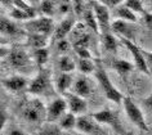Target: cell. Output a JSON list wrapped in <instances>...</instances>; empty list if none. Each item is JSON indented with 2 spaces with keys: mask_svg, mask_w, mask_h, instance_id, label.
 Segmentation results:
<instances>
[{
  "mask_svg": "<svg viewBox=\"0 0 152 135\" xmlns=\"http://www.w3.org/2000/svg\"><path fill=\"white\" fill-rule=\"evenodd\" d=\"M96 66H97V70H96V73L94 75H96V78L98 80V82H99V85L102 86V89H103L106 98L116 104H121L125 98L123 95V93L119 91V89L111 82L107 72H106V70L103 68V66H102V63L99 61H97Z\"/></svg>",
  "mask_w": 152,
  "mask_h": 135,
  "instance_id": "1",
  "label": "cell"
},
{
  "mask_svg": "<svg viewBox=\"0 0 152 135\" xmlns=\"http://www.w3.org/2000/svg\"><path fill=\"white\" fill-rule=\"evenodd\" d=\"M28 93L32 95L40 97H49L52 93H54L52 86V81H50V72L45 68H40L39 72L36 73V76L30 81L28 85Z\"/></svg>",
  "mask_w": 152,
  "mask_h": 135,
  "instance_id": "2",
  "label": "cell"
},
{
  "mask_svg": "<svg viewBox=\"0 0 152 135\" xmlns=\"http://www.w3.org/2000/svg\"><path fill=\"white\" fill-rule=\"evenodd\" d=\"M22 116L28 122H40L47 120V108L40 99L32 98L22 107Z\"/></svg>",
  "mask_w": 152,
  "mask_h": 135,
  "instance_id": "3",
  "label": "cell"
},
{
  "mask_svg": "<svg viewBox=\"0 0 152 135\" xmlns=\"http://www.w3.org/2000/svg\"><path fill=\"white\" fill-rule=\"evenodd\" d=\"M25 30L27 33H36V35L49 36L54 33V22L49 17H39L25 22Z\"/></svg>",
  "mask_w": 152,
  "mask_h": 135,
  "instance_id": "4",
  "label": "cell"
},
{
  "mask_svg": "<svg viewBox=\"0 0 152 135\" xmlns=\"http://www.w3.org/2000/svg\"><path fill=\"white\" fill-rule=\"evenodd\" d=\"M123 107H124L125 113L128 115L129 120H130L138 129H140L142 131H150V127L147 125V121L143 116V112L140 111V108L137 106L134 102H133L132 98L125 97L124 100H123Z\"/></svg>",
  "mask_w": 152,
  "mask_h": 135,
  "instance_id": "5",
  "label": "cell"
},
{
  "mask_svg": "<svg viewBox=\"0 0 152 135\" xmlns=\"http://www.w3.org/2000/svg\"><path fill=\"white\" fill-rule=\"evenodd\" d=\"M7 61L9 62L10 67L16 68L18 72H23L27 68L32 67V61L30 54L22 48H12L10 53L7 58Z\"/></svg>",
  "mask_w": 152,
  "mask_h": 135,
  "instance_id": "6",
  "label": "cell"
},
{
  "mask_svg": "<svg viewBox=\"0 0 152 135\" xmlns=\"http://www.w3.org/2000/svg\"><path fill=\"white\" fill-rule=\"evenodd\" d=\"M76 130L83 135H107L101 123H98L92 116L83 115L77 117V123H76Z\"/></svg>",
  "mask_w": 152,
  "mask_h": 135,
  "instance_id": "7",
  "label": "cell"
},
{
  "mask_svg": "<svg viewBox=\"0 0 152 135\" xmlns=\"http://www.w3.org/2000/svg\"><path fill=\"white\" fill-rule=\"evenodd\" d=\"M121 43H123L126 49L130 52L133 59H134V66L138 68L140 72H143L144 75H150V70H148V66H147V61L143 55V52H142V48H139L137 44H134L130 39H126V37H121Z\"/></svg>",
  "mask_w": 152,
  "mask_h": 135,
  "instance_id": "8",
  "label": "cell"
},
{
  "mask_svg": "<svg viewBox=\"0 0 152 135\" xmlns=\"http://www.w3.org/2000/svg\"><path fill=\"white\" fill-rule=\"evenodd\" d=\"M90 116H92L98 123H106V125L111 126L112 129H115L119 134H121V135L125 134L119 117H117V115L111 110V108H103V110L98 111L96 113H92Z\"/></svg>",
  "mask_w": 152,
  "mask_h": 135,
  "instance_id": "9",
  "label": "cell"
},
{
  "mask_svg": "<svg viewBox=\"0 0 152 135\" xmlns=\"http://www.w3.org/2000/svg\"><path fill=\"white\" fill-rule=\"evenodd\" d=\"M67 112H68V106H67L66 99L56 98L47 107V120L45 121L49 123H52L54 121H59Z\"/></svg>",
  "mask_w": 152,
  "mask_h": 135,
  "instance_id": "10",
  "label": "cell"
},
{
  "mask_svg": "<svg viewBox=\"0 0 152 135\" xmlns=\"http://www.w3.org/2000/svg\"><path fill=\"white\" fill-rule=\"evenodd\" d=\"M92 8L96 14V18L98 21L99 30L104 33H110L108 30H111V22H110V9L106 5H103L101 1H92Z\"/></svg>",
  "mask_w": 152,
  "mask_h": 135,
  "instance_id": "11",
  "label": "cell"
},
{
  "mask_svg": "<svg viewBox=\"0 0 152 135\" xmlns=\"http://www.w3.org/2000/svg\"><path fill=\"white\" fill-rule=\"evenodd\" d=\"M63 98L66 99L67 106H68V112L74 113L75 116L80 117L85 113V111L88 110V104H86L85 98H81V97L74 94V93L68 91L63 95Z\"/></svg>",
  "mask_w": 152,
  "mask_h": 135,
  "instance_id": "12",
  "label": "cell"
},
{
  "mask_svg": "<svg viewBox=\"0 0 152 135\" xmlns=\"http://www.w3.org/2000/svg\"><path fill=\"white\" fill-rule=\"evenodd\" d=\"M1 85L4 86L7 90H9V91L18 93V91H21V90H23L25 88H28L30 81L27 77L21 76V75H16V76L3 78Z\"/></svg>",
  "mask_w": 152,
  "mask_h": 135,
  "instance_id": "13",
  "label": "cell"
},
{
  "mask_svg": "<svg viewBox=\"0 0 152 135\" xmlns=\"http://www.w3.org/2000/svg\"><path fill=\"white\" fill-rule=\"evenodd\" d=\"M75 26V20L71 17L68 18H64V20L61 21V23L57 26L56 30H54V33H53V39H54L57 43L61 40H64V37H66L68 33L72 31V28H74Z\"/></svg>",
  "mask_w": 152,
  "mask_h": 135,
  "instance_id": "14",
  "label": "cell"
},
{
  "mask_svg": "<svg viewBox=\"0 0 152 135\" xmlns=\"http://www.w3.org/2000/svg\"><path fill=\"white\" fill-rule=\"evenodd\" d=\"M74 86V78L71 73H61L56 80V90L61 95H64Z\"/></svg>",
  "mask_w": 152,
  "mask_h": 135,
  "instance_id": "15",
  "label": "cell"
},
{
  "mask_svg": "<svg viewBox=\"0 0 152 135\" xmlns=\"http://www.w3.org/2000/svg\"><path fill=\"white\" fill-rule=\"evenodd\" d=\"M27 45L31 46L32 49L39 50V49H45L48 48L49 43V36H44V35H36V33H27Z\"/></svg>",
  "mask_w": 152,
  "mask_h": 135,
  "instance_id": "16",
  "label": "cell"
},
{
  "mask_svg": "<svg viewBox=\"0 0 152 135\" xmlns=\"http://www.w3.org/2000/svg\"><path fill=\"white\" fill-rule=\"evenodd\" d=\"M90 90H92V88H90L89 81L86 80L85 77H77L76 81L74 82L71 93L81 97V98H86V97L90 94Z\"/></svg>",
  "mask_w": 152,
  "mask_h": 135,
  "instance_id": "17",
  "label": "cell"
},
{
  "mask_svg": "<svg viewBox=\"0 0 152 135\" xmlns=\"http://www.w3.org/2000/svg\"><path fill=\"white\" fill-rule=\"evenodd\" d=\"M0 31H1V35H5V36H17V35H21V33H25L18 28V26L16 23H13L7 17H1V20H0Z\"/></svg>",
  "mask_w": 152,
  "mask_h": 135,
  "instance_id": "18",
  "label": "cell"
},
{
  "mask_svg": "<svg viewBox=\"0 0 152 135\" xmlns=\"http://www.w3.org/2000/svg\"><path fill=\"white\" fill-rule=\"evenodd\" d=\"M115 14L117 16L119 20L124 21V22H128V23H135V22L138 21V16H137L132 9H129L124 3L115 9Z\"/></svg>",
  "mask_w": 152,
  "mask_h": 135,
  "instance_id": "19",
  "label": "cell"
},
{
  "mask_svg": "<svg viewBox=\"0 0 152 135\" xmlns=\"http://www.w3.org/2000/svg\"><path fill=\"white\" fill-rule=\"evenodd\" d=\"M111 67L116 71L119 75L121 76H126L129 72H132L133 68H134V65L125 59H120V58H115L113 61L111 62Z\"/></svg>",
  "mask_w": 152,
  "mask_h": 135,
  "instance_id": "20",
  "label": "cell"
},
{
  "mask_svg": "<svg viewBox=\"0 0 152 135\" xmlns=\"http://www.w3.org/2000/svg\"><path fill=\"white\" fill-rule=\"evenodd\" d=\"M77 123V116H75L71 112H67L62 118L59 120V127L61 130H72L74 127H76Z\"/></svg>",
  "mask_w": 152,
  "mask_h": 135,
  "instance_id": "21",
  "label": "cell"
},
{
  "mask_svg": "<svg viewBox=\"0 0 152 135\" xmlns=\"http://www.w3.org/2000/svg\"><path fill=\"white\" fill-rule=\"evenodd\" d=\"M84 16V21H85V25L88 26L89 28H92L96 33H99L101 30H99V26H98V21L96 18V14H94V10L93 8H89L85 10V13L83 14Z\"/></svg>",
  "mask_w": 152,
  "mask_h": 135,
  "instance_id": "22",
  "label": "cell"
},
{
  "mask_svg": "<svg viewBox=\"0 0 152 135\" xmlns=\"http://www.w3.org/2000/svg\"><path fill=\"white\" fill-rule=\"evenodd\" d=\"M77 70L80 71L83 75H92L96 73L97 66L92 59H79L77 61Z\"/></svg>",
  "mask_w": 152,
  "mask_h": 135,
  "instance_id": "23",
  "label": "cell"
},
{
  "mask_svg": "<svg viewBox=\"0 0 152 135\" xmlns=\"http://www.w3.org/2000/svg\"><path fill=\"white\" fill-rule=\"evenodd\" d=\"M58 68L62 73H71L75 70V62L67 55H62L58 59Z\"/></svg>",
  "mask_w": 152,
  "mask_h": 135,
  "instance_id": "24",
  "label": "cell"
},
{
  "mask_svg": "<svg viewBox=\"0 0 152 135\" xmlns=\"http://www.w3.org/2000/svg\"><path fill=\"white\" fill-rule=\"evenodd\" d=\"M34 61H35L36 66L40 68H43V66L45 63L48 62L49 59V50L48 48H45V49H39V50H34Z\"/></svg>",
  "mask_w": 152,
  "mask_h": 135,
  "instance_id": "25",
  "label": "cell"
},
{
  "mask_svg": "<svg viewBox=\"0 0 152 135\" xmlns=\"http://www.w3.org/2000/svg\"><path fill=\"white\" fill-rule=\"evenodd\" d=\"M102 43H103V46L106 50L111 52V53L116 52L117 43H116L115 36H113L112 33H104V35L102 36Z\"/></svg>",
  "mask_w": 152,
  "mask_h": 135,
  "instance_id": "26",
  "label": "cell"
},
{
  "mask_svg": "<svg viewBox=\"0 0 152 135\" xmlns=\"http://www.w3.org/2000/svg\"><path fill=\"white\" fill-rule=\"evenodd\" d=\"M54 9H56V4L50 0H45V1L40 3V12L44 17L52 18V16L54 14Z\"/></svg>",
  "mask_w": 152,
  "mask_h": 135,
  "instance_id": "27",
  "label": "cell"
},
{
  "mask_svg": "<svg viewBox=\"0 0 152 135\" xmlns=\"http://www.w3.org/2000/svg\"><path fill=\"white\" fill-rule=\"evenodd\" d=\"M124 4L128 7L129 9H132L135 14H144V7H143V1L140 0H128L124 1Z\"/></svg>",
  "mask_w": 152,
  "mask_h": 135,
  "instance_id": "28",
  "label": "cell"
},
{
  "mask_svg": "<svg viewBox=\"0 0 152 135\" xmlns=\"http://www.w3.org/2000/svg\"><path fill=\"white\" fill-rule=\"evenodd\" d=\"M9 16H10V18L18 20V21H26L27 22V21L31 20V17H30L25 10H22L21 8H17V7H13V9L9 12Z\"/></svg>",
  "mask_w": 152,
  "mask_h": 135,
  "instance_id": "29",
  "label": "cell"
},
{
  "mask_svg": "<svg viewBox=\"0 0 152 135\" xmlns=\"http://www.w3.org/2000/svg\"><path fill=\"white\" fill-rule=\"evenodd\" d=\"M13 5L17 7V8H21L22 10H25V12L31 17V20L35 18V9H34V7L30 5L27 1H23V0H16V1H13Z\"/></svg>",
  "mask_w": 152,
  "mask_h": 135,
  "instance_id": "30",
  "label": "cell"
},
{
  "mask_svg": "<svg viewBox=\"0 0 152 135\" xmlns=\"http://www.w3.org/2000/svg\"><path fill=\"white\" fill-rule=\"evenodd\" d=\"M111 30L116 33H120V35H124L128 31V22H124L121 20H116L115 22L111 23Z\"/></svg>",
  "mask_w": 152,
  "mask_h": 135,
  "instance_id": "31",
  "label": "cell"
},
{
  "mask_svg": "<svg viewBox=\"0 0 152 135\" xmlns=\"http://www.w3.org/2000/svg\"><path fill=\"white\" fill-rule=\"evenodd\" d=\"M41 135H62V133H61V127L59 126L49 123V125H47L43 129Z\"/></svg>",
  "mask_w": 152,
  "mask_h": 135,
  "instance_id": "32",
  "label": "cell"
},
{
  "mask_svg": "<svg viewBox=\"0 0 152 135\" xmlns=\"http://www.w3.org/2000/svg\"><path fill=\"white\" fill-rule=\"evenodd\" d=\"M79 59H92V53L88 48H74Z\"/></svg>",
  "mask_w": 152,
  "mask_h": 135,
  "instance_id": "33",
  "label": "cell"
},
{
  "mask_svg": "<svg viewBox=\"0 0 152 135\" xmlns=\"http://www.w3.org/2000/svg\"><path fill=\"white\" fill-rule=\"evenodd\" d=\"M70 43L64 39V40H61V41H58L57 43V50H58V53L59 54H62V55H64V53H67L68 50H70Z\"/></svg>",
  "mask_w": 152,
  "mask_h": 135,
  "instance_id": "34",
  "label": "cell"
},
{
  "mask_svg": "<svg viewBox=\"0 0 152 135\" xmlns=\"http://www.w3.org/2000/svg\"><path fill=\"white\" fill-rule=\"evenodd\" d=\"M102 4L106 5L108 9H116L117 7H120L121 4H123V0H102Z\"/></svg>",
  "mask_w": 152,
  "mask_h": 135,
  "instance_id": "35",
  "label": "cell"
},
{
  "mask_svg": "<svg viewBox=\"0 0 152 135\" xmlns=\"http://www.w3.org/2000/svg\"><path fill=\"white\" fill-rule=\"evenodd\" d=\"M142 52L147 61V66H148V70H150V76L152 77V52H148L146 49H142Z\"/></svg>",
  "mask_w": 152,
  "mask_h": 135,
  "instance_id": "36",
  "label": "cell"
},
{
  "mask_svg": "<svg viewBox=\"0 0 152 135\" xmlns=\"http://www.w3.org/2000/svg\"><path fill=\"white\" fill-rule=\"evenodd\" d=\"M58 10H59L61 14H67L71 10L70 3H68V1H61L59 3V7H58Z\"/></svg>",
  "mask_w": 152,
  "mask_h": 135,
  "instance_id": "37",
  "label": "cell"
},
{
  "mask_svg": "<svg viewBox=\"0 0 152 135\" xmlns=\"http://www.w3.org/2000/svg\"><path fill=\"white\" fill-rule=\"evenodd\" d=\"M74 9L76 14H84L85 13V4L83 1H75L74 3Z\"/></svg>",
  "mask_w": 152,
  "mask_h": 135,
  "instance_id": "38",
  "label": "cell"
},
{
  "mask_svg": "<svg viewBox=\"0 0 152 135\" xmlns=\"http://www.w3.org/2000/svg\"><path fill=\"white\" fill-rule=\"evenodd\" d=\"M143 18H144V23L148 28L152 30V12H147L143 14Z\"/></svg>",
  "mask_w": 152,
  "mask_h": 135,
  "instance_id": "39",
  "label": "cell"
},
{
  "mask_svg": "<svg viewBox=\"0 0 152 135\" xmlns=\"http://www.w3.org/2000/svg\"><path fill=\"white\" fill-rule=\"evenodd\" d=\"M143 104L148 108V110L152 111V94H151L150 97H147L146 99H143Z\"/></svg>",
  "mask_w": 152,
  "mask_h": 135,
  "instance_id": "40",
  "label": "cell"
},
{
  "mask_svg": "<svg viewBox=\"0 0 152 135\" xmlns=\"http://www.w3.org/2000/svg\"><path fill=\"white\" fill-rule=\"evenodd\" d=\"M0 120H1V123H0V127L3 129V126H4V123H5V120H7V115H5V111L3 110V107H1V113H0Z\"/></svg>",
  "mask_w": 152,
  "mask_h": 135,
  "instance_id": "41",
  "label": "cell"
},
{
  "mask_svg": "<svg viewBox=\"0 0 152 135\" xmlns=\"http://www.w3.org/2000/svg\"><path fill=\"white\" fill-rule=\"evenodd\" d=\"M8 135H27L25 133V131H22V130H18V129H13V130H10Z\"/></svg>",
  "mask_w": 152,
  "mask_h": 135,
  "instance_id": "42",
  "label": "cell"
}]
</instances>
